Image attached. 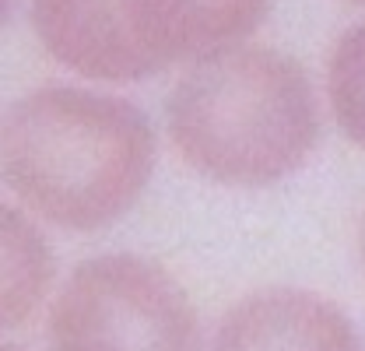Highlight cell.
I'll return each mask as SVG.
<instances>
[{
	"mask_svg": "<svg viewBox=\"0 0 365 351\" xmlns=\"http://www.w3.org/2000/svg\"><path fill=\"white\" fill-rule=\"evenodd\" d=\"M155 127L134 102L49 85L0 120V183L56 228L98 232L127 218L155 173Z\"/></svg>",
	"mask_w": 365,
	"mask_h": 351,
	"instance_id": "cell-1",
	"label": "cell"
},
{
	"mask_svg": "<svg viewBox=\"0 0 365 351\" xmlns=\"http://www.w3.org/2000/svg\"><path fill=\"white\" fill-rule=\"evenodd\" d=\"M32 29L46 53L78 78L134 85L158 74L130 39L120 0H32Z\"/></svg>",
	"mask_w": 365,
	"mask_h": 351,
	"instance_id": "cell-4",
	"label": "cell"
},
{
	"mask_svg": "<svg viewBox=\"0 0 365 351\" xmlns=\"http://www.w3.org/2000/svg\"><path fill=\"white\" fill-rule=\"evenodd\" d=\"M211 351H362L355 323L330 299L267 288L225 312Z\"/></svg>",
	"mask_w": 365,
	"mask_h": 351,
	"instance_id": "cell-6",
	"label": "cell"
},
{
	"mask_svg": "<svg viewBox=\"0 0 365 351\" xmlns=\"http://www.w3.org/2000/svg\"><path fill=\"white\" fill-rule=\"evenodd\" d=\"M53 351H200V316L173 270L134 253L78 263L49 306Z\"/></svg>",
	"mask_w": 365,
	"mask_h": 351,
	"instance_id": "cell-3",
	"label": "cell"
},
{
	"mask_svg": "<svg viewBox=\"0 0 365 351\" xmlns=\"http://www.w3.org/2000/svg\"><path fill=\"white\" fill-rule=\"evenodd\" d=\"M327 102L341 133L365 151V21L351 25L330 49Z\"/></svg>",
	"mask_w": 365,
	"mask_h": 351,
	"instance_id": "cell-8",
	"label": "cell"
},
{
	"mask_svg": "<svg viewBox=\"0 0 365 351\" xmlns=\"http://www.w3.org/2000/svg\"><path fill=\"white\" fill-rule=\"evenodd\" d=\"M344 4H355V7H365V0H344Z\"/></svg>",
	"mask_w": 365,
	"mask_h": 351,
	"instance_id": "cell-12",
	"label": "cell"
},
{
	"mask_svg": "<svg viewBox=\"0 0 365 351\" xmlns=\"http://www.w3.org/2000/svg\"><path fill=\"white\" fill-rule=\"evenodd\" d=\"M56 260L36 218L0 197V330L25 327L49 299Z\"/></svg>",
	"mask_w": 365,
	"mask_h": 351,
	"instance_id": "cell-7",
	"label": "cell"
},
{
	"mask_svg": "<svg viewBox=\"0 0 365 351\" xmlns=\"http://www.w3.org/2000/svg\"><path fill=\"white\" fill-rule=\"evenodd\" d=\"M14 4H18V0H0V29H4V21L11 18V11H14Z\"/></svg>",
	"mask_w": 365,
	"mask_h": 351,
	"instance_id": "cell-10",
	"label": "cell"
},
{
	"mask_svg": "<svg viewBox=\"0 0 365 351\" xmlns=\"http://www.w3.org/2000/svg\"><path fill=\"white\" fill-rule=\"evenodd\" d=\"M306 67L271 46L235 43L190 60L165 98V133L182 162L222 186H271L319 141Z\"/></svg>",
	"mask_w": 365,
	"mask_h": 351,
	"instance_id": "cell-2",
	"label": "cell"
},
{
	"mask_svg": "<svg viewBox=\"0 0 365 351\" xmlns=\"http://www.w3.org/2000/svg\"><path fill=\"white\" fill-rule=\"evenodd\" d=\"M0 351H25V348H14V345H0Z\"/></svg>",
	"mask_w": 365,
	"mask_h": 351,
	"instance_id": "cell-11",
	"label": "cell"
},
{
	"mask_svg": "<svg viewBox=\"0 0 365 351\" xmlns=\"http://www.w3.org/2000/svg\"><path fill=\"white\" fill-rule=\"evenodd\" d=\"M359 260H362V274H365V215L359 221Z\"/></svg>",
	"mask_w": 365,
	"mask_h": 351,
	"instance_id": "cell-9",
	"label": "cell"
},
{
	"mask_svg": "<svg viewBox=\"0 0 365 351\" xmlns=\"http://www.w3.org/2000/svg\"><path fill=\"white\" fill-rule=\"evenodd\" d=\"M271 4L274 0H120L127 32L155 71L246 43L267 21Z\"/></svg>",
	"mask_w": 365,
	"mask_h": 351,
	"instance_id": "cell-5",
	"label": "cell"
}]
</instances>
